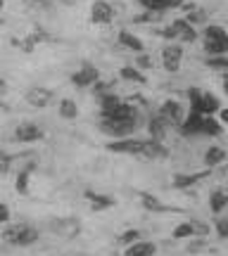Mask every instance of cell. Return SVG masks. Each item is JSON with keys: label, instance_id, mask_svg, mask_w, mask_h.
I'll list each match as a JSON object with an SVG mask.
<instances>
[{"label": "cell", "instance_id": "1", "mask_svg": "<svg viewBox=\"0 0 228 256\" xmlns=\"http://www.w3.org/2000/svg\"><path fill=\"white\" fill-rule=\"evenodd\" d=\"M204 52L209 57H219L228 52V34L223 26H216V24H209L204 26Z\"/></svg>", "mask_w": 228, "mask_h": 256}, {"label": "cell", "instance_id": "2", "mask_svg": "<svg viewBox=\"0 0 228 256\" xmlns=\"http://www.w3.org/2000/svg\"><path fill=\"white\" fill-rule=\"evenodd\" d=\"M102 133H107V136H114L119 138H128L133 133V128H136V121H126V119H102L100 124Z\"/></svg>", "mask_w": 228, "mask_h": 256}, {"label": "cell", "instance_id": "3", "mask_svg": "<svg viewBox=\"0 0 228 256\" xmlns=\"http://www.w3.org/2000/svg\"><path fill=\"white\" fill-rule=\"evenodd\" d=\"M110 152H117V154H143V140H133V138H119V140H112L107 145Z\"/></svg>", "mask_w": 228, "mask_h": 256}, {"label": "cell", "instance_id": "4", "mask_svg": "<svg viewBox=\"0 0 228 256\" xmlns=\"http://www.w3.org/2000/svg\"><path fill=\"white\" fill-rule=\"evenodd\" d=\"M181 62H183V48L178 43H171V46H166L162 50V64H164L166 72L176 74L181 69Z\"/></svg>", "mask_w": 228, "mask_h": 256}, {"label": "cell", "instance_id": "5", "mask_svg": "<svg viewBox=\"0 0 228 256\" xmlns=\"http://www.w3.org/2000/svg\"><path fill=\"white\" fill-rule=\"evenodd\" d=\"M171 31L176 34V40H181V43H195L197 40V28L192 26L188 19H173L171 22Z\"/></svg>", "mask_w": 228, "mask_h": 256}, {"label": "cell", "instance_id": "6", "mask_svg": "<svg viewBox=\"0 0 228 256\" xmlns=\"http://www.w3.org/2000/svg\"><path fill=\"white\" fill-rule=\"evenodd\" d=\"M112 19H114V10H112L110 2H105V0H98V2H93L91 8V22L93 24H110Z\"/></svg>", "mask_w": 228, "mask_h": 256}, {"label": "cell", "instance_id": "7", "mask_svg": "<svg viewBox=\"0 0 228 256\" xmlns=\"http://www.w3.org/2000/svg\"><path fill=\"white\" fill-rule=\"evenodd\" d=\"M98 81H100V72L95 66H91V64H86L83 69H79L72 76V83L79 86V88H88V86H93V83H98Z\"/></svg>", "mask_w": 228, "mask_h": 256}, {"label": "cell", "instance_id": "8", "mask_svg": "<svg viewBox=\"0 0 228 256\" xmlns=\"http://www.w3.org/2000/svg\"><path fill=\"white\" fill-rule=\"evenodd\" d=\"M15 138L19 142H36V140H43V130L36 124H19L15 128Z\"/></svg>", "mask_w": 228, "mask_h": 256}, {"label": "cell", "instance_id": "9", "mask_svg": "<svg viewBox=\"0 0 228 256\" xmlns=\"http://www.w3.org/2000/svg\"><path fill=\"white\" fill-rule=\"evenodd\" d=\"M162 119H166L169 124H176V126H181L183 124V107L181 102L176 100H166L164 104H162Z\"/></svg>", "mask_w": 228, "mask_h": 256}, {"label": "cell", "instance_id": "10", "mask_svg": "<svg viewBox=\"0 0 228 256\" xmlns=\"http://www.w3.org/2000/svg\"><path fill=\"white\" fill-rule=\"evenodd\" d=\"M50 100H53V92L48 90V88H31V90L27 92V102L31 107H38V110L48 107Z\"/></svg>", "mask_w": 228, "mask_h": 256}, {"label": "cell", "instance_id": "11", "mask_svg": "<svg viewBox=\"0 0 228 256\" xmlns=\"http://www.w3.org/2000/svg\"><path fill=\"white\" fill-rule=\"evenodd\" d=\"M119 43H121L124 48H128V50L138 52V55H140V52H145V43H143L136 34H131L128 28H121V31H119Z\"/></svg>", "mask_w": 228, "mask_h": 256}, {"label": "cell", "instance_id": "12", "mask_svg": "<svg viewBox=\"0 0 228 256\" xmlns=\"http://www.w3.org/2000/svg\"><path fill=\"white\" fill-rule=\"evenodd\" d=\"M155 254H157L155 242H140V240L136 244L126 247V252H124V256H155Z\"/></svg>", "mask_w": 228, "mask_h": 256}, {"label": "cell", "instance_id": "13", "mask_svg": "<svg viewBox=\"0 0 228 256\" xmlns=\"http://www.w3.org/2000/svg\"><path fill=\"white\" fill-rule=\"evenodd\" d=\"M228 159V154H226V150L223 147H219V145H214V147H209L207 152H204V166L207 168H214V166H219V164H223Z\"/></svg>", "mask_w": 228, "mask_h": 256}, {"label": "cell", "instance_id": "14", "mask_svg": "<svg viewBox=\"0 0 228 256\" xmlns=\"http://www.w3.org/2000/svg\"><path fill=\"white\" fill-rule=\"evenodd\" d=\"M145 159H162V156H166V150L162 147V142L159 140H143V154Z\"/></svg>", "mask_w": 228, "mask_h": 256}, {"label": "cell", "instance_id": "15", "mask_svg": "<svg viewBox=\"0 0 228 256\" xmlns=\"http://www.w3.org/2000/svg\"><path fill=\"white\" fill-rule=\"evenodd\" d=\"M209 171L211 168H207V171H202V174H192V176H173V188H190V185H195V183H200V180H204L207 176H209Z\"/></svg>", "mask_w": 228, "mask_h": 256}, {"label": "cell", "instance_id": "16", "mask_svg": "<svg viewBox=\"0 0 228 256\" xmlns=\"http://www.w3.org/2000/svg\"><path fill=\"white\" fill-rule=\"evenodd\" d=\"M86 197L93 202L91 206L95 211H105V209H112L117 202H114V197H107V194H95V192H86Z\"/></svg>", "mask_w": 228, "mask_h": 256}, {"label": "cell", "instance_id": "17", "mask_svg": "<svg viewBox=\"0 0 228 256\" xmlns=\"http://www.w3.org/2000/svg\"><path fill=\"white\" fill-rule=\"evenodd\" d=\"M140 204L145 206L147 211H159V214H166V211H173L171 206H164L162 202L152 197V194H147V192H140Z\"/></svg>", "mask_w": 228, "mask_h": 256}, {"label": "cell", "instance_id": "18", "mask_svg": "<svg viewBox=\"0 0 228 256\" xmlns=\"http://www.w3.org/2000/svg\"><path fill=\"white\" fill-rule=\"evenodd\" d=\"M200 133H204V136H221V133H223V124L216 121L214 116H204V119H202Z\"/></svg>", "mask_w": 228, "mask_h": 256}, {"label": "cell", "instance_id": "19", "mask_svg": "<svg viewBox=\"0 0 228 256\" xmlns=\"http://www.w3.org/2000/svg\"><path fill=\"white\" fill-rule=\"evenodd\" d=\"M138 2H143L147 10H152V12H162L166 8H176V5H181L183 0H138Z\"/></svg>", "mask_w": 228, "mask_h": 256}, {"label": "cell", "instance_id": "20", "mask_svg": "<svg viewBox=\"0 0 228 256\" xmlns=\"http://www.w3.org/2000/svg\"><path fill=\"white\" fill-rule=\"evenodd\" d=\"M50 228L55 230V232H60V235H74L79 230V223L76 220H53Z\"/></svg>", "mask_w": 228, "mask_h": 256}, {"label": "cell", "instance_id": "21", "mask_svg": "<svg viewBox=\"0 0 228 256\" xmlns=\"http://www.w3.org/2000/svg\"><path fill=\"white\" fill-rule=\"evenodd\" d=\"M36 240H38V230L31 228V226H24L22 232H19V238H17V244L19 247H29V244H34Z\"/></svg>", "mask_w": 228, "mask_h": 256}, {"label": "cell", "instance_id": "22", "mask_svg": "<svg viewBox=\"0 0 228 256\" xmlns=\"http://www.w3.org/2000/svg\"><path fill=\"white\" fill-rule=\"evenodd\" d=\"M60 116H62V119H69V121L76 119V116H79V107H76V102L69 100V98L60 102Z\"/></svg>", "mask_w": 228, "mask_h": 256}, {"label": "cell", "instance_id": "23", "mask_svg": "<svg viewBox=\"0 0 228 256\" xmlns=\"http://www.w3.org/2000/svg\"><path fill=\"white\" fill-rule=\"evenodd\" d=\"M228 204V194L226 192H211V197H209V206H211V214H221L223 211V206Z\"/></svg>", "mask_w": 228, "mask_h": 256}, {"label": "cell", "instance_id": "24", "mask_svg": "<svg viewBox=\"0 0 228 256\" xmlns=\"http://www.w3.org/2000/svg\"><path fill=\"white\" fill-rule=\"evenodd\" d=\"M121 78L124 81H136V83H145V76L138 72V66H121Z\"/></svg>", "mask_w": 228, "mask_h": 256}, {"label": "cell", "instance_id": "25", "mask_svg": "<svg viewBox=\"0 0 228 256\" xmlns=\"http://www.w3.org/2000/svg\"><path fill=\"white\" fill-rule=\"evenodd\" d=\"M173 238H176V240L195 238V226H192V220H188V223H181V226H176V228H173Z\"/></svg>", "mask_w": 228, "mask_h": 256}, {"label": "cell", "instance_id": "26", "mask_svg": "<svg viewBox=\"0 0 228 256\" xmlns=\"http://www.w3.org/2000/svg\"><path fill=\"white\" fill-rule=\"evenodd\" d=\"M31 171H34V164H29L27 168L17 176V192L19 194H27L29 192V176H31Z\"/></svg>", "mask_w": 228, "mask_h": 256}, {"label": "cell", "instance_id": "27", "mask_svg": "<svg viewBox=\"0 0 228 256\" xmlns=\"http://www.w3.org/2000/svg\"><path fill=\"white\" fill-rule=\"evenodd\" d=\"M138 240H140V230H126V232H121L117 238V242L124 244V247H131V244H136Z\"/></svg>", "mask_w": 228, "mask_h": 256}, {"label": "cell", "instance_id": "28", "mask_svg": "<svg viewBox=\"0 0 228 256\" xmlns=\"http://www.w3.org/2000/svg\"><path fill=\"white\" fill-rule=\"evenodd\" d=\"M147 128H150L152 140H162V138H164V124H162V119H152L147 124Z\"/></svg>", "mask_w": 228, "mask_h": 256}, {"label": "cell", "instance_id": "29", "mask_svg": "<svg viewBox=\"0 0 228 256\" xmlns=\"http://www.w3.org/2000/svg\"><path fill=\"white\" fill-rule=\"evenodd\" d=\"M204 62H207V66H211V69H226V72H228V57H226V55L207 57Z\"/></svg>", "mask_w": 228, "mask_h": 256}, {"label": "cell", "instance_id": "30", "mask_svg": "<svg viewBox=\"0 0 228 256\" xmlns=\"http://www.w3.org/2000/svg\"><path fill=\"white\" fill-rule=\"evenodd\" d=\"M22 228H24V226H12V228H8L3 232V240L10 242V244H17V238H19V232H22Z\"/></svg>", "mask_w": 228, "mask_h": 256}, {"label": "cell", "instance_id": "31", "mask_svg": "<svg viewBox=\"0 0 228 256\" xmlns=\"http://www.w3.org/2000/svg\"><path fill=\"white\" fill-rule=\"evenodd\" d=\"M185 19H188L192 26H195V24H202V22H207V14H204L202 10H192V12H190V14H188Z\"/></svg>", "mask_w": 228, "mask_h": 256}, {"label": "cell", "instance_id": "32", "mask_svg": "<svg viewBox=\"0 0 228 256\" xmlns=\"http://www.w3.org/2000/svg\"><path fill=\"white\" fill-rule=\"evenodd\" d=\"M192 226H195V235H197V238L209 235V226H207V223H202V220H192Z\"/></svg>", "mask_w": 228, "mask_h": 256}, {"label": "cell", "instance_id": "33", "mask_svg": "<svg viewBox=\"0 0 228 256\" xmlns=\"http://www.w3.org/2000/svg\"><path fill=\"white\" fill-rule=\"evenodd\" d=\"M216 232H219V238H228V218L216 220Z\"/></svg>", "mask_w": 228, "mask_h": 256}, {"label": "cell", "instance_id": "34", "mask_svg": "<svg viewBox=\"0 0 228 256\" xmlns=\"http://www.w3.org/2000/svg\"><path fill=\"white\" fill-rule=\"evenodd\" d=\"M10 162H12V156H8V154H3V152H0V171H3V174L10 168Z\"/></svg>", "mask_w": 228, "mask_h": 256}, {"label": "cell", "instance_id": "35", "mask_svg": "<svg viewBox=\"0 0 228 256\" xmlns=\"http://www.w3.org/2000/svg\"><path fill=\"white\" fill-rule=\"evenodd\" d=\"M8 220H10V209L0 202V223H8Z\"/></svg>", "mask_w": 228, "mask_h": 256}, {"label": "cell", "instance_id": "36", "mask_svg": "<svg viewBox=\"0 0 228 256\" xmlns=\"http://www.w3.org/2000/svg\"><path fill=\"white\" fill-rule=\"evenodd\" d=\"M202 242H204V240H197V242H195V244H190V252H200V249H204V244H202Z\"/></svg>", "mask_w": 228, "mask_h": 256}, {"label": "cell", "instance_id": "37", "mask_svg": "<svg viewBox=\"0 0 228 256\" xmlns=\"http://www.w3.org/2000/svg\"><path fill=\"white\" fill-rule=\"evenodd\" d=\"M5 95H8V81L0 78V98H5Z\"/></svg>", "mask_w": 228, "mask_h": 256}, {"label": "cell", "instance_id": "38", "mask_svg": "<svg viewBox=\"0 0 228 256\" xmlns=\"http://www.w3.org/2000/svg\"><path fill=\"white\" fill-rule=\"evenodd\" d=\"M138 64H140V66H150V60H147V57L140 52V57H138Z\"/></svg>", "mask_w": 228, "mask_h": 256}, {"label": "cell", "instance_id": "39", "mask_svg": "<svg viewBox=\"0 0 228 256\" xmlns=\"http://www.w3.org/2000/svg\"><path fill=\"white\" fill-rule=\"evenodd\" d=\"M219 116H221V124H228V110H223V107H221Z\"/></svg>", "mask_w": 228, "mask_h": 256}, {"label": "cell", "instance_id": "40", "mask_svg": "<svg viewBox=\"0 0 228 256\" xmlns=\"http://www.w3.org/2000/svg\"><path fill=\"white\" fill-rule=\"evenodd\" d=\"M223 92H226V98H228V74H223Z\"/></svg>", "mask_w": 228, "mask_h": 256}, {"label": "cell", "instance_id": "41", "mask_svg": "<svg viewBox=\"0 0 228 256\" xmlns=\"http://www.w3.org/2000/svg\"><path fill=\"white\" fill-rule=\"evenodd\" d=\"M3 5H5V0H0V12H3Z\"/></svg>", "mask_w": 228, "mask_h": 256}, {"label": "cell", "instance_id": "42", "mask_svg": "<svg viewBox=\"0 0 228 256\" xmlns=\"http://www.w3.org/2000/svg\"><path fill=\"white\" fill-rule=\"evenodd\" d=\"M36 2H41V0H36Z\"/></svg>", "mask_w": 228, "mask_h": 256}]
</instances>
